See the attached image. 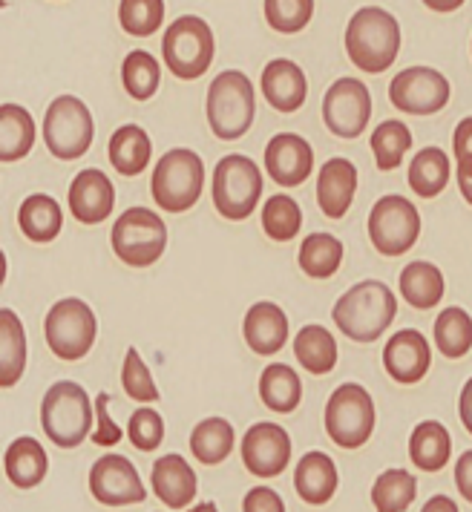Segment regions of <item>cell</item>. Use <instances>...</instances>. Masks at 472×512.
Returning <instances> with one entry per match:
<instances>
[{
	"label": "cell",
	"instance_id": "44",
	"mask_svg": "<svg viewBox=\"0 0 472 512\" xmlns=\"http://www.w3.org/2000/svg\"><path fill=\"white\" fill-rule=\"evenodd\" d=\"M121 386H124V392L133 397V400H142V403H150V400H159L162 397L159 395V386L153 383V374L144 366L139 349H127V354H124Z\"/></svg>",
	"mask_w": 472,
	"mask_h": 512
},
{
	"label": "cell",
	"instance_id": "47",
	"mask_svg": "<svg viewBox=\"0 0 472 512\" xmlns=\"http://www.w3.org/2000/svg\"><path fill=\"white\" fill-rule=\"evenodd\" d=\"M242 512H285V504L280 492L271 487H254L245 492Z\"/></svg>",
	"mask_w": 472,
	"mask_h": 512
},
{
	"label": "cell",
	"instance_id": "50",
	"mask_svg": "<svg viewBox=\"0 0 472 512\" xmlns=\"http://www.w3.org/2000/svg\"><path fill=\"white\" fill-rule=\"evenodd\" d=\"M455 179H458V190H461V196H464V199L472 205V159H467V162H458V167H455Z\"/></svg>",
	"mask_w": 472,
	"mask_h": 512
},
{
	"label": "cell",
	"instance_id": "28",
	"mask_svg": "<svg viewBox=\"0 0 472 512\" xmlns=\"http://www.w3.org/2000/svg\"><path fill=\"white\" fill-rule=\"evenodd\" d=\"M26 369V334L12 308L0 311V386L12 389Z\"/></svg>",
	"mask_w": 472,
	"mask_h": 512
},
{
	"label": "cell",
	"instance_id": "3",
	"mask_svg": "<svg viewBox=\"0 0 472 512\" xmlns=\"http://www.w3.org/2000/svg\"><path fill=\"white\" fill-rule=\"evenodd\" d=\"M208 124L213 136L222 141L242 139L257 116L254 84L245 72L228 70L216 75L208 90Z\"/></svg>",
	"mask_w": 472,
	"mask_h": 512
},
{
	"label": "cell",
	"instance_id": "41",
	"mask_svg": "<svg viewBox=\"0 0 472 512\" xmlns=\"http://www.w3.org/2000/svg\"><path fill=\"white\" fill-rule=\"evenodd\" d=\"M409 147H412V133L398 118L383 121L378 130L372 133V150H375V162H378L380 170L401 167Z\"/></svg>",
	"mask_w": 472,
	"mask_h": 512
},
{
	"label": "cell",
	"instance_id": "22",
	"mask_svg": "<svg viewBox=\"0 0 472 512\" xmlns=\"http://www.w3.org/2000/svg\"><path fill=\"white\" fill-rule=\"evenodd\" d=\"M242 334L248 349L262 357L277 354L288 343V317L277 303H254L245 311Z\"/></svg>",
	"mask_w": 472,
	"mask_h": 512
},
{
	"label": "cell",
	"instance_id": "13",
	"mask_svg": "<svg viewBox=\"0 0 472 512\" xmlns=\"http://www.w3.org/2000/svg\"><path fill=\"white\" fill-rule=\"evenodd\" d=\"M389 98L406 116H435L447 107L449 81L432 67H409L392 78Z\"/></svg>",
	"mask_w": 472,
	"mask_h": 512
},
{
	"label": "cell",
	"instance_id": "31",
	"mask_svg": "<svg viewBox=\"0 0 472 512\" xmlns=\"http://www.w3.org/2000/svg\"><path fill=\"white\" fill-rule=\"evenodd\" d=\"M35 144V118L21 104L0 107V162H18Z\"/></svg>",
	"mask_w": 472,
	"mask_h": 512
},
{
	"label": "cell",
	"instance_id": "1",
	"mask_svg": "<svg viewBox=\"0 0 472 512\" xmlns=\"http://www.w3.org/2000/svg\"><path fill=\"white\" fill-rule=\"evenodd\" d=\"M398 314L392 288L380 280H363L352 285L331 308V320L349 340L375 343Z\"/></svg>",
	"mask_w": 472,
	"mask_h": 512
},
{
	"label": "cell",
	"instance_id": "10",
	"mask_svg": "<svg viewBox=\"0 0 472 512\" xmlns=\"http://www.w3.org/2000/svg\"><path fill=\"white\" fill-rule=\"evenodd\" d=\"M167 248V228L159 213L147 208L124 210L113 225V251L130 268L153 265Z\"/></svg>",
	"mask_w": 472,
	"mask_h": 512
},
{
	"label": "cell",
	"instance_id": "32",
	"mask_svg": "<svg viewBox=\"0 0 472 512\" xmlns=\"http://www.w3.org/2000/svg\"><path fill=\"white\" fill-rule=\"evenodd\" d=\"M294 357L311 374H329L337 366V340L329 328L303 326L294 337Z\"/></svg>",
	"mask_w": 472,
	"mask_h": 512
},
{
	"label": "cell",
	"instance_id": "53",
	"mask_svg": "<svg viewBox=\"0 0 472 512\" xmlns=\"http://www.w3.org/2000/svg\"><path fill=\"white\" fill-rule=\"evenodd\" d=\"M424 3L432 12H455L464 6V0H424Z\"/></svg>",
	"mask_w": 472,
	"mask_h": 512
},
{
	"label": "cell",
	"instance_id": "7",
	"mask_svg": "<svg viewBox=\"0 0 472 512\" xmlns=\"http://www.w3.org/2000/svg\"><path fill=\"white\" fill-rule=\"evenodd\" d=\"M95 124L90 107L75 95H58L44 116V141L49 153L61 162L81 159L93 144Z\"/></svg>",
	"mask_w": 472,
	"mask_h": 512
},
{
	"label": "cell",
	"instance_id": "8",
	"mask_svg": "<svg viewBox=\"0 0 472 512\" xmlns=\"http://www.w3.org/2000/svg\"><path fill=\"white\" fill-rule=\"evenodd\" d=\"M262 196V170L248 156L231 153L213 170V205L231 219L242 222L248 219Z\"/></svg>",
	"mask_w": 472,
	"mask_h": 512
},
{
	"label": "cell",
	"instance_id": "45",
	"mask_svg": "<svg viewBox=\"0 0 472 512\" xmlns=\"http://www.w3.org/2000/svg\"><path fill=\"white\" fill-rule=\"evenodd\" d=\"M127 435L130 443L142 452H153L159 443L165 441V420L153 409H136L127 423Z\"/></svg>",
	"mask_w": 472,
	"mask_h": 512
},
{
	"label": "cell",
	"instance_id": "52",
	"mask_svg": "<svg viewBox=\"0 0 472 512\" xmlns=\"http://www.w3.org/2000/svg\"><path fill=\"white\" fill-rule=\"evenodd\" d=\"M421 512H458V504L449 495H432Z\"/></svg>",
	"mask_w": 472,
	"mask_h": 512
},
{
	"label": "cell",
	"instance_id": "11",
	"mask_svg": "<svg viewBox=\"0 0 472 512\" xmlns=\"http://www.w3.org/2000/svg\"><path fill=\"white\" fill-rule=\"evenodd\" d=\"M44 334H47V346L55 357H61V360L87 357V351L93 349L95 334H98L93 308L75 297L55 303L49 308Z\"/></svg>",
	"mask_w": 472,
	"mask_h": 512
},
{
	"label": "cell",
	"instance_id": "16",
	"mask_svg": "<svg viewBox=\"0 0 472 512\" xmlns=\"http://www.w3.org/2000/svg\"><path fill=\"white\" fill-rule=\"evenodd\" d=\"M242 464L257 478H277L291 464V438L280 423H254L242 441Z\"/></svg>",
	"mask_w": 472,
	"mask_h": 512
},
{
	"label": "cell",
	"instance_id": "43",
	"mask_svg": "<svg viewBox=\"0 0 472 512\" xmlns=\"http://www.w3.org/2000/svg\"><path fill=\"white\" fill-rule=\"evenodd\" d=\"M314 18V0H265V21L283 35L303 32Z\"/></svg>",
	"mask_w": 472,
	"mask_h": 512
},
{
	"label": "cell",
	"instance_id": "15",
	"mask_svg": "<svg viewBox=\"0 0 472 512\" xmlns=\"http://www.w3.org/2000/svg\"><path fill=\"white\" fill-rule=\"evenodd\" d=\"M90 492L104 507L142 504L147 498V489L142 487L136 466L121 455H104L95 461L93 469H90Z\"/></svg>",
	"mask_w": 472,
	"mask_h": 512
},
{
	"label": "cell",
	"instance_id": "46",
	"mask_svg": "<svg viewBox=\"0 0 472 512\" xmlns=\"http://www.w3.org/2000/svg\"><path fill=\"white\" fill-rule=\"evenodd\" d=\"M107 403H110V395H107V392H101L98 400H95L98 429L93 432V443H98V446H116V443L121 441V429H118L116 423L110 420V415H107Z\"/></svg>",
	"mask_w": 472,
	"mask_h": 512
},
{
	"label": "cell",
	"instance_id": "33",
	"mask_svg": "<svg viewBox=\"0 0 472 512\" xmlns=\"http://www.w3.org/2000/svg\"><path fill=\"white\" fill-rule=\"evenodd\" d=\"M260 397L271 412L291 415L300 406V400H303L300 374L291 372V366H283V363L268 366L260 377Z\"/></svg>",
	"mask_w": 472,
	"mask_h": 512
},
{
	"label": "cell",
	"instance_id": "27",
	"mask_svg": "<svg viewBox=\"0 0 472 512\" xmlns=\"http://www.w3.org/2000/svg\"><path fill=\"white\" fill-rule=\"evenodd\" d=\"M409 458L424 472H441L452 458V438H449L447 426L438 420L418 423L409 438Z\"/></svg>",
	"mask_w": 472,
	"mask_h": 512
},
{
	"label": "cell",
	"instance_id": "39",
	"mask_svg": "<svg viewBox=\"0 0 472 512\" xmlns=\"http://www.w3.org/2000/svg\"><path fill=\"white\" fill-rule=\"evenodd\" d=\"M121 81H124V90L130 93V98H136V101L153 98L159 90V81H162L159 61L144 49H133L121 64Z\"/></svg>",
	"mask_w": 472,
	"mask_h": 512
},
{
	"label": "cell",
	"instance_id": "9",
	"mask_svg": "<svg viewBox=\"0 0 472 512\" xmlns=\"http://www.w3.org/2000/svg\"><path fill=\"white\" fill-rule=\"evenodd\" d=\"M326 432L343 449H360L375 432V400L357 386L343 383L326 403Z\"/></svg>",
	"mask_w": 472,
	"mask_h": 512
},
{
	"label": "cell",
	"instance_id": "17",
	"mask_svg": "<svg viewBox=\"0 0 472 512\" xmlns=\"http://www.w3.org/2000/svg\"><path fill=\"white\" fill-rule=\"evenodd\" d=\"M265 170L280 187H300L314 170V150L297 133H277L265 147Z\"/></svg>",
	"mask_w": 472,
	"mask_h": 512
},
{
	"label": "cell",
	"instance_id": "25",
	"mask_svg": "<svg viewBox=\"0 0 472 512\" xmlns=\"http://www.w3.org/2000/svg\"><path fill=\"white\" fill-rule=\"evenodd\" d=\"M107 156H110V164L116 167L121 176H139L150 164L153 141L139 124H124L110 136Z\"/></svg>",
	"mask_w": 472,
	"mask_h": 512
},
{
	"label": "cell",
	"instance_id": "29",
	"mask_svg": "<svg viewBox=\"0 0 472 512\" xmlns=\"http://www.w3.org/2000/svg\"><path fill=\"white\" fill-rule=\"evenodd\" d=\"M18 225H21V233H24L29 242H52L61 228H64V213H61V205L47 196V193H32L26 196L24 205L18 210Z\"/></svg>",
	"mask_w": 472,
	"mask_h": 512
},
{
	"label": "cell",
	"instance_id": "19",
	"mask_svg": "<svg viewBox=\"0 0 472 512\" xmlns=\"http://www.w3.org/2000/svg\"><path fill=\"white\" fill-rule=\"evenodd\" d=\"M70 202L72 216L84 225H101L116 205V187L107 179V173L101 170H81L70 185Z\"/></svg>",
	"mask_w": 472,
	"mask_h": 512
},
{
	"label": "cell",
	"instance_id": "23",
	"mask_svg": "<svg viewBox=\"0 0 472 512\" xmlns=\"http://www.w3.org/2000/svg\"><path fill=\"white\" fill-rule=\"evenodd\" d=\"M357 190V167L349 159H329L317 176V205L329 219H343Z\"/></svg>",
	"mask_w": 472,
	"mask_h": 512
},
{
	"label": "cell",
	"instance_id": "36",
	"mask_svg": "<svg viewBox=\"0 0 472 512\" xmlns=\"http://www.w3.org/2000/svg\"><path fill=\"white\" fill-rule=\"evenodd\" d=\"M343 265V242L331 233H311L300 245V268L311 280H329Z\"/></svg>",
	"mask_w": 472,
	"mask_h": 512
},
{
	"label": "cell",
	"instance_id": "18",
	"mask_svg": "<svg viewBox=\"0 0 472 512\" xmlns=\"http://www.w3.org/2000/svg\"><path fill=\"white\" fill-rule=\"evenodd\" d=\"M429 366H432V351L418 328H403L389 337V343L383 349V369L389 372L392 380L406 383V386L421 383Z\"/></svg>",
	"mask_w": 472,
	"mask_h": 512
},
{
	"label": "cell",
	"instance_id": "24",
	"mask_svg": "<svg viewBox=\"0 0 472 512\" xmlns=\"http://www.w3.org/2000/svg\"><path fill=\"white\" fill-rule=\"evenodd\" d=\"M337 484H340L337 464L331 461L326 452H308L294 469V489L311 507L329 504L334 492H337Z\"/></svg>",
	"mask_w": 472,
	"mask_h": 512
},
{
	"label": "cell",
	"instance_id": "34",
	"mask_svg": "<svg viewBox=\"0 0 472 512\" xmlns=\"http://www.w3.org/2000/svg\"><path fill=\"white\" fill-rule=\"evenodd\" d=\"M449 173H452V164L447 153L441 147H424L409 164V187L421 199H435L449 185Z\"/></svg>",
	"mask_w": 472,
	"mask_h": 512
},
{
	"label": "cell",
	"instance_id": "51",
	"mask_svg": "<svg viewBox=\"0 0 472 512\" xmlns=\"http://www.w3.org/2000/svg\"><path fill=\"white\" fill-rule=\"evenodd\" d=\"M458 415H461V423L467 426V432L472 435V377L467 380V386L461 392V400H458Z\"/></svg>",
	"mask_w": 472,
	"mask_h": 512
},
{
	"label": "cell",
	"instance_id": "30",
	"mask_svg": "<svg viewBox=\"0 0 472 512\" xmlns=\"http://www.w3.org/2000/svg\"><path fill=\"white\" fill-rule=\"evenodd\" d=\"M444 291H447L444 274L432 262L415 259L401 271V294L412 308H421V311L435 308L444 300Z\"/></svg>",
	"mask_w": 472,
	"mask_h": 512
},
{
	"label": "cell",
	"instance_id": "6",
	"mask_svg": "<svg viewBox=\"0 0 472 512\" xmlns=\"http://www.w3.org/2000/svg\"><path fill=\"white\" fill-rule=\"evenodd\" d=\"M213 32L199 15H182L167 26L162 55H165L167 70L182 81L202 78L213 64Z\"/></svg>",
	"mask_w": 472,
	"mask_h": 512
},
{
	"label": "cell",
	"instance_id": "40",
	"mask_svg": "<svg viewBox=\"0 0 472 512\" xmlns=\"http://www.w3.org/2000/svg\"><path fill=\"white\" fill-rule=\"evenodd\" d=\"M262 228L274 242H291L303 228V210L291 196L277 193L262 208Z\"/></svg>",
	"mask_w": 472,
	"mask_h": 512
},
{
	"label": "cell",
	"instance_id": "12",
	"mask_svg": "<svg viewBox=\"0 0 472 512\" xmlns=\"http://www.w3.org/2000/svg\"><path fill=\"white\" fill-rule=\"evenodd\" d=\"M369 236L383 256L406 254L421 236V213L398 193L383 196L369 213Z\"/></svg>",
	"mask_w": 472,
	"mask_h": 512
},
{
	"label": "cell",
	"instance_id": "5",
	"mask_svg": "<svg viewBox=\"0 0 472 512\" xmlns=\"http://www.w3.org/2000/svg\"><path fill=\"white\" fill-rule=\"evenodd\" d=\"M202 187H205V164L199 153L188 147L170 150L153 167L150 193L153 202L167 213H185L193 208L202 196Z\"/></svg>",
	"mask_w": 472,
	"mask_h": 512
},
{
	"label": "cell",
	"instance_id": "35",
	"mask_svg": "<svg viewBox=\"0 0 472 512\" xmlns=\"http://www.w3.org/2000/svg\"><path fill=\"white\" fill-rule=\"evenodd\" d=\"M234 426L225 418H205L190 432V452L199 464H222L234 449Z\"/></svg>",
	"mask_w": 472,
	"mask_h": 512
},
{
	"label": "cell",
	"instance_id": "38",
	"mask_svg": "<svg viewBox=\"0 0 472 512\" xmlns=\"http://www.w3.org/2000/svg\"><path fill=\"white\" fill-rule=\"evenodd\" d=\"M418 495V481L406 469H386L372 487V504L378 512H406Z\"/></svg>",
	"mask_w": 472,
	"mask_h": 512
},
{
	"label": "cell",
	"instance_id": "20",
	"mask_svg": "<svg viewBox=\"0 0 472 512\" xmlns=\"http://www.w3.org/2000/svg\"><path fill=\"white\" fill-rule=\"evenodd\" d=\"M262 95L277 113H297L306 104L308 81L303 70L288 61V58H274L262 70Z\"/></svg>",
	"mask_w": 472,
	"mask_h": 512
},
{
	"label": "cell",
	"instance_id": "37",
	"mask_svg": "<svg viewBox=\"0 0 472 512\" xmlns=\"http://www.w3.org/2000/svg\"><path fill=\"white\" fill-rule=\"evenodd\" d=\"M435 346L449 360H461L472 349V317L464 308L452 305V308H444L438 314V320H435Z\"/></svg>",
	"mask_w": 472,
	"mask_h": 512
},
{
	"label": "cell",
	"instance_id": "54",
	"mask_svg": "<svg viewBox=\"0 0 472 512\" xmlns=\"http://www.w3.org/2000/svg\"><path fill=\"white\" fill-rule=\"evenodd\" d=\"M188 512H219V510H216V504H213V501H202L199 507H193V510Z\"/></svg>",
	"mask_w": 472,
	"mask_h": 512
},
{
	"label": "cell",
	"instance_id": "42",
	"mask_svg": "<svg viewBox=\"0 0 472 512\" xmlns=\"http://www.w3.org/2000/svg\"><path fill=\"white\" fill-rule=\"evenodd\" d=\"M118 21L127 35L147 38L165 24V0H121Z\"/></svg>",
	"mask_w": 472,
	"mask_h": 512
},
{
	"label": "cell",
	"instance_id": "4",
	"mask_svg": "<svg viewBox=\"0 0 472 512\" xmlns=\"http://www.w3.org/2000/svg\"><path fill=\"white\" fill-rule=\"evenodd\" d=\"M93 418V403L78 383L61 380L49 386L41 403V423L58 449H75L78 443H84L93 429Z\"/></svg>",
	"mask_w": 472,
	"mask_h": 512
},
{
	"label": "cell",
	"instance_id": "21",
	"mask_svg": "<svg viewBox=\"0 0 472 512\" xmlns=\"http://www.w3.org/2000/svg\"><path fill=\"white\" fill-rule=\"evenodd\" d=\"M150 481H153V492L156 498L170 507V510H185L193 504L196 498V472L193 466L179 458V455H165L153 464L150 472Z\"/></svg>",
	"mask_w": 472,
	"mask_h": 512
},
{
	"label": "cell",
	"instance_id": "2",
	"mask_svg": "<svg viewBox=\"0 0 472 512\" xmlns=\"http://www.w3.org/2000/svg\"><path fill=\"white\" fill-rule=\"evenodd\" d=\"M346 52L360 72H386L401 52V24L380 6H363L346 26Z\"/></svg>",
	"mask_w": 472,
	"mask_h": 512
},
{
	"label": "cell",
	"instance_id": "49",
	"mask_svg": "<svg viewBox=\"0 0 472 512\" xmlns=\"http://www.w3.org/2000/svg\"><path fill=\"white\" fill-rule=\"evenodd\" d=\"M455 487L472 504V449L464 452L455 464Z\"/></svg>",
	"mask_w": 472,
	"mask_h": 512
},
{
	"label": "cell",
	"instance_id": "14",
	"mask_svg": "<svg viewBox=\"0 0 472 512\" xmlns=\"http://www.w3.org/2000/svg\"><path fill=\"white\" fill-rule=\"evenodd\" d=\"M326 127L337 139H357L372 118V95L357 78H337L323 98Z\"/></svg>",
	"mask_w": 472,
	"mask_h": 512
},
{
	"label": "cell",
	"instance_id": "26",
	"mask_svg": "<svg viewBox=\"0 0 472 512\" xmlns=\"http://www.w3.org/2000/svg\"><path fill=\"white\" fill-rule=\"evenodd\" d=\"M3 466H6V478L15 487L32 489L47 478L49 458L47 452H44V446L35 438H18V441L9 443Z\"/></svg>",
	"mask_w": 472,
	"mask_h": 512
},
{
	"label": "cell",
	"instance_id": "48",
	"mask_svg": "<svg viewBox=\"0 0 472 512\" xmlns=\"http://www.w3.org/2000/svg\"><path fill=\"white\" fill-rule=\"evenodd\" d=\"M452 150H455V162L472 159V116L458 121V127L452 133Z\"/></svg>",
	"mask_w": 472,
	"mask_h": 512
}]
</instances>
